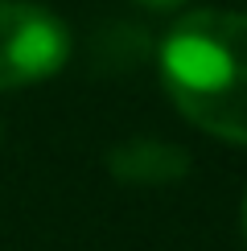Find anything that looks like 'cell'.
Here are the masks:
<instances>
[{
	"label": "cell",
	"mask_w": 247,
	"mask_h": 251,
	"mask_svg": "<svg viewBox=\"0 0 247 251\" xmlns=\"http://www.w3.org/2000/svg\"><path fill=\"white\" fill-rule=\"evenodd\" d=\"M136 4H144V8H157V13H177L185 0H136Z\"/></svg>",
	"instance_id": "4"
},
{
	"label": "cell",
	"mask_w": 247,
	"mask_h": 251,
	"mask_svg": "<svg viewBox=\"0 0 247 251\" xmlns=\"http://www.w3.org/2000/svg\"><path fill=\"white\" fill-rule=\"evenodd\" d=\"M161 82L194 128L247 149V13H185L161 41Z\"/></svg>",
	"instance_id": "1"
},
{
	"label": "cell",
	"mask_w": 247,
	"mask_h": 251,
	"mask_svg": "<svg viewBox=\"0 0 247 251\" xmlns=\"http://www.w3.org/2000/svg\"><path fill=\"white\" fill-rule=\"evenodd\" d=\"M243 235H247V202H243Z\"/></svg>",
	"instance_id": "5"
},
{
	"label": "cell",
	"mask_w": 247,
	"mask_h": 251,
	"mask_svg": "<svg viewBox=\"0 0 247 251\" xmlns=\"http://www.w3.org/2000/svg\"><path fill=\"white\" fill-rule=\"evenodd\" d=\"M107 169L128 185H169L190 173V156L165 140H124L107 152Z\"/></svg>",
	"instance_id": "3"
},
{
	"label": "cell",
	"mask_w": 247,
	"mask_h": 251,
	"mask_svg": "<svg viewBox=\"0 0 247 251\" xmlns=\"http://www.w3.org/2000/svg\"><path fill=\"white\" fill-rule=\"evenodd\" d=\"M70 58V29L33 0H0V91L54 78Z\"/></svg>",
	"instance_id": "2"
}]
</instances>
